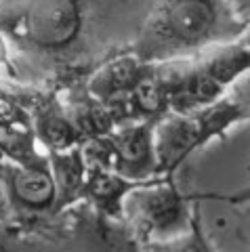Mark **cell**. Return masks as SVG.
<instances>
[{"mask_svg": "<svg viewBox=\"0 0 250 252\" xmlns=\"http://www.w3.org/2000/svg\"><path fill=\"white\" fill-rule=\"evenodd\" d=\"M137 185H141V183L122 177L118 172H114L112 168L95 166L87 172L82 193L87 195L93 204H97L103 212H107V215H118V212H122L126 195Z\"/></svg>", "mask_w": 250, "mask_h": 252, "instance_id": "7", "label": "cell"}, {"mask_svg": "<svg viewBox=\"0 0 250 252\" xmlns=\"http://www.w3.org/2000/svg\"><path fill=\"white\" fill-rule=\"evenodd\" d=\"M0 179L6 185L15 215L17 210L40 212L57 202V185H55L53 172L44 160H36L30 164L2 162Z\"/></svg>", "mask_w": 250, "mask_h": 252, "instance_id": "5", "label": "cell"}, {"mask_svg": "<svg viewBox=\"0 0 250 252\" xmlns=\"http://www.w3.org/2000/svg\"><path fill=\"white\" fill-rule=\"evenodd\" d=\"M6 32L30 49L59 53L69 49L84 30V0H23Z\"/></svg>", "mask_w": 250, "mask_h": 252, "instance_id": "2", "label": "cell"}, {"mask_svg": "<svg viewBox=\"0 0 250 252\" xmlns=\"http://www.w3.org/2000/svg\"><path fill=\"white\" fill-rule=\"evenodd\" d=\"M238 107L229 103L206 105L200 114H173L154 126V149L158 170L173 172L187 156L206 139L219 135L233 118Z\"/></svg>", "mask_w": 250, "mask_h": 252, "instance_id": "3", "label": "cell"}, {"mask_svg": "<svg viewBox=\"0 0 250 252\" xmlns=\"http://www.w3.org/2000/svg\"><path fill=\"white\" fill-rule=\"evenodd\" d=\"M217 26V0H166L150 17L137 57L164 59L196 51L213 40Z\"/></svg>", "mask_w": 250, "mask_h": 252, "instance_id": "1", "label": "cell"}, {"mask_svg": "<svg viewBox=\"0 0 250 252\" xmlns=\"http://www.w3.org/2000/svg\"><path fill=\"white\" fill-rule=\"evenodd\" d=\"M193 231L191 233H183L179 238H173L168 242H158L152 246V252H208V244L204 240V233L200 229V220H198V208L193 212L191 219Z\"/></svg>", "mask_w": 250, "mask_h": 252, "instance_id": "11", "label": "cell"}, {"mask_svg": "<svg viewBox=\"0 0 250 252\" xmlns=\"http://www.w3.org/2000/svg\"><path fill=\"white\" fill-rule=\"evenodd\" d=\"M13 204L9 198V191H6V185L4 181L0 179V223H11L13 219Z\"/></svg>", "mask_w": 250, "mask_h": 252, "instance_id": "12", "label": "cell"}, {"mask_svg": "<svg viewBox=\"0 0 250 252\" xmlns=\"http://www.w3.org/2000/svg\"><path fill=\"white\" fill-rule=\"evenodd\" d=\"M36 132L51 152H63V149H72L80 141L76 126L69 120V116L59 109H42L36 118Z\"/></svg>", "mask_w": 250, "mask_h": 252, "instance_id": "10", "label": "cell"}, {"mask_svg": "<svg viewBox=\"0 0 250 252\" xmlns=\"http://www.w3.org/2000/svg\"><path fill=\"white\" fill-rule=\"evenodd\" d=\"M231 2L242 11H250V0H231Z\"/></svg>", "mask_w": 250, "mask_h": 252, "instance_id": "13", "label": "cell"}, {"mask_svg": "<svg viewBox=\"0 0 250 252\" xmlns=\"http://www.w3.org/2000/svg\"><path fill=\"white\" fill-rule=\"evenodd\" d=\"M2 162H4V154H2V152H0V164H2Z\"/></svg>", "mask_w": 250, "mask_h": 252, "instance_id": "14", "label": "cell"}, {"mask_svg": "<svg viewBox=\"0 0 250 252\" xmlns=\"http://www.w3.org/2000/svg\"><path fill=\"white\" fill-rule=\"evenodd\" d=\"M208 252H213V250H210V246H208Z\"/></svg>", "mask_w": 250, "mask_h": 252, "instance_id": "15", "label": "cell"}, {"mask_svg": "<svg viewBox=\"0 0 250 252\" xmlns=\"http://www.w3.org/2000/svg\"><path fill=\"white\" fill-rule=\"evenodd\" d=\"M168 107V91L160 74H152V69L145 67V72L132 86L128 94V112H137L143 116H158Z\"/></svg>", "mask_w": 250, "mask_h": 252, "instance_id": "9", "label": "cell"}, {"mask_svg": "<svg viewBox=\"0 0 250 252\" xmlns=\"http://www.w3.org/2000/svg\"><path fill=\"white\" fill-rule=\"evenodd\" d=\"M122 210L126 212L132 227L147 240L168 242L183 235L187 227V200L179 189L162 181V183H141L124 200Z\"/></svg>", "mask_w": 250, "mask_h": 252, "instance_id": "4", "label": "cell"}, {"mask_svg": "<svg viewBox=\"0 0 250 252\" xmlns=\"http://www.w3.org/2000/svg\"><path fill=\"white\" fill-rule=\"evenodd\" d=\"M109 168L126 179L141 181L150 172L158 170L154 149V126L150 122L126 126L120 132L107 137Z\"/></svg>", "mask_w": 250, "mask_h": 252, "instance_id": "6", "label": "cell"}, {"mask_svg": "<svg viewBox=\"0 0 250 252\" xmlns=\"http://www.w3.org/2000/svg\"><path fill=\"white\" fill-rule=\"evenodd\" d=\"M51 172L57 185V202L72 200L78 191H82L87 179V162L80 149H63L51 152Z\"/></svg>", "mask_w": 250, "mask_h": 252, "instance_id": "8", "label": "cell"}]
</instances>
